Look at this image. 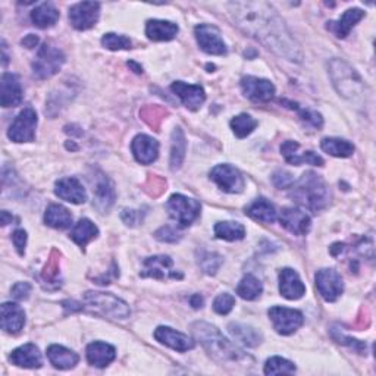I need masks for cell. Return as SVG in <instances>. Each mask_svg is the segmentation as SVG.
I'll return each mask as SVG.
<instances>
[{"label":"cell","mask_w":376,"mask_h":376,"mask_svg":"<svg viewBox=\"0 0 376 376\" xmlns=\"http://www.w3.org/2000/svg\"><path fill=\"white\" fill-rule=\"evenodd\" d=\"M228 9L235 26L245 34L288 61H301L300 46L272 6L265 2H234L228 3Z\"/></svg>","instance_id":"1"},{"label":"cell","mask_w":376,"mask_h":376,"mask_svg":"<svg viewBox=\"0 0 376 376\" xmlns=\"http://www.w3.org/2000/svg\"><path fill=\"white\" fill-rule=\"evenodd\" d=\"M193 334L200 344L205 347L212 359L222 364H250L253 359L247 356L237 346L223 337L219 329L206 322H196L191 325Z\"/></svg>","instance_id":"2"},{"label":"cell","mask_w":376,"mask_h":376,"mask_svg":"<svg viewBox=\"0 0 376 376\" xmlns=\"http://www.w3.org/2000/svg\"><path fill=\"white\" fill-rule=\"evenodd\" d=\"M291 197L309 210L317 212L326 207L329 191L325 181L314 172H306L297 184H292Z\"/></svg>","instance_id":"3"},{"label":"cell","mask_w":376,"mask_h":376,"mask_svg":"<svg viewBox=\"0 0 376 376\" xmlns=\"http://www.w3.org/2000/svg\"><path fill=\"white\" fill-rule=\"evenodd\" d=\"M329 74L334 81V86L339 94L347 99H356L363 93V81L359 74L348 64L339 59H334L329 64Z\"/></svg>","instance_id":"4"},{"label":"cell","mask_w":376,"mask_h":376,"mask_svg":"<svg viewBox=\"0 0 376 376\" xmlns=\"http://www.w3.org/2000/svg\"><path fill=\"white\" fill-rule=\"evenodd\" d=\"M84 301L93 310L102 313L103 316L112 317V319H126L131 314L128 304L111 292L88 291L84 294Z\"/></svg>","instance_id":"5"},{"label":"cell","mask_w":376,"mask_h":376,"mask_svg":"<svg viewBox=\"0 0 376 376\" xmlns=\"http://www.w3.org/2000/svg\"><path fill=\"white\" fill-rule=\"evenodd\" d=\"M65 64V55L50 44H43L32 62V73L39 79H47L59 73Z\"/></svg>","instance_id":"6"},{"label":"cell","mask_w":376,"mask_h":376,"mask_svg":"<svg viewBox=\"0 0 376 376\" xmlns=\"http://www.w3.org/2000/svg\"><path fill=\"white\" fill-rule=\"evenodd\" d=\"M167 209L169 216L178 223L180 227H190L191 223L200 216L202 206L194 198L185 197L182 194H173L169 197Z\"/></svg>","instance_id":"7"},{"label":"cell","mask_w":376,"mask_h":376,"mask_svg":"<svg viewBox=\"0 0 376 376\" xmlns=\"http://www.w3.org/2000/svg\"><path fill=\"white\" fill-rule=\"evenodd\" d=\"M35 126H37V113L28 106L10 124L8 137L14 143H31L35 138Z\"/></svg>","instance_id":"8"},{"label":"cell","mask_w":376,"mask_h":376,"mask_svg":"<svg viewBox=\"0 0 376 376\" xmlns=\"http://www.w3.org/2000/svg\"><path fill=\"white\" fill-rule=\"evenodd\" d=\"M210 180L215 181L222 191L231 194L241 193L245 185L241 172L228 163L216 164V167L210 171Z\"/></svg>","instance_id":"9"},{"label":"cell","mask_w":376,"mask_h":376,"mask_svg":"<svg viewBox=\"0 0 376 376\" xmlns=\"http://www.w3.org/2000/svg\"><path fill=\"white\" fill-rule=\"evenodd\" d=\"M269 317L274 323L275 331L281 335L294 334L304 322L301 312L288 308H279V306H275L269 310Z\"/></svg>","instance_id":"10"},{"label":"cell","mask_w":376,"mask_h":376,"mask_svg":"<svg viewBox=\"0 0 376 376\" xmlns=\"http://www.w3.org/2000/svg\"><path fill=\"white\" fill-rule=\"evenodd\" d=\"M316 288L322 299L328 303H332L341 297L344 291V282L335 269H321L316 274Z\"/></svg>","instance_id":"11"},{"label":"cell","mask_w":376,"mask_h":376,"mask_svg":"<svg viewBox=\"0 0 376 376\" xmlns=\"http://www.w3.org/2000/svg\"><path fill=\"white\" fill-rule=\"evenodd\" d=\"M100 15V5L97 2H79L69 9V21L73 27L86 31L96 26Z\"/></svg>","instance_id":"12"},{"label":"cell","mask_w":376,"mask_h":376,"mask_svg":"<svg viewBox=\"0 0 376 376\" xmlns=\"http://www.w3.org/2000/svg\"><path fill=\"white\" fill-rule=\"evenodd\" d=\"M196 39L198 46L202 47V50L209 55H216L222 56L227 53V44L222 40L220 32L216 27L207 26V24H202V26H197L194 30Z\"/></svg>","instance_id":"13"},{"label":"cell","mask_w":376,"mask_h":376,"mask_svg":"<svg viewBox=\"0 0 376 376\" xmlns=\"http://www.w3.org/2000/svg\"><path fill=\"white\" fill-rule=\"evenodd\" d=\"M141 276H149L155 279H181L182 274L173 269V262L169 256H153L147 257L143 263Z\"/></svg>","instance_id":"14"},{"label":"cell","mask_w":376,"mask_h":376,"mask_svg":"<svg viewBox=\"0 0 376 376\" xmlns=\"http://www.w3.org/2000/svg\"><path fill=\"white\" fill-rule=\"evenodd\" d=\"M241 88L245 97L257 103L270 102L275 94V86L272 82L257 77H244L241 79Z\"/></svg>","instance_id":"15"},{"label":"cell","mask_w":376,"mask_h":376,"mask_svg":"<svg viewBox=\"0 0 376 376\" xmlns=\"http://www.w3.org/2000/svg\"><path fill=\"white\" fill-rule=\"evenodd\" d=\"M281 225L294 235H306L310 231L312 220L306 212L296 207H285L279 215Z\"/></svg>","instance_id":"16"},{"label":"cell","mask_w":376,"mask_h":376,"mask_svg":"<svg viewBox=\"0 0 376 376\" xmlns=\"http://www.w3.org/2000/svg\"><path fill=\"white\" fill-rule=\"evenodd\" d=\"M171 90L181 99L185 108L190 111H197L206 100V94L202 86H193L182 81H175L172 82Z\"/></svg>","instance_id":"17"},{"label":"cell","mask_w":376,"mask_h":376,"mask_svg":"<svg viewBox=\"0 0 376 376\" xmlns=\"http://www.w3.org/2000/svg\"><path fill=\"white\" fill-rule=\"evenodd\" d=\"M55 193L59 198L65 200V202L81 205L87 200L86 188L82 187L79 180L74 178V176H69V178L59 180L55 185Z\"/></svg>","instance_id":"18"},{"label":"cell","mask_w":376,"mask_h":376,"mask_svg":"<svg viewBox=\"0 0 376 376\" xmlns=\"http://www.w3.org/2000/svg\"><path fill=\"white\" fill-rule=\"evenodd\" d=\"M299 149H300V144L297 143V141L288 140L281 146V153L288 163L296 164V167H300V164L303 163H309V164H313V167H323V159L317 155V153L314 151L299 153Z\"/></svg>","instance_id":"19"},{"label":"cell","mask_w":376,"mask_h":376,"mask_svg":"<svg viewBox=\"0 0 376 376\" xmlns=\"http://www.w3.org/2000/svg\"><path fill=\"white\" fill-rule=\"evenodd\" d=\"M279 291L288 300H299L306 294V287L296 270L285 267L279 274Z\"/></svg>","instance_id":"20"},{"label":"cell","mask_w":376,"mask_h":376,"mask_svg":"<svg viewBox=\"0 0 376 376\" xmlns=\"http://www.w3.org/2000/svg\"><path fill=\"white\" fill-rule=\"evenodd\" d=\"M133 155L137 162L143 164H150L159 156V143L146 134H138L131 143Z\"/></svg>","instance_id":"21"},{"label":"cell","mask_w":376,"mask_h":376,"mask_svg":"<svg viewBox=\"0 0 376 376\" xmlns=\"http://www.w3.org/2000/svg\"><path fill=\"white\" fill-rule=\"evenodd\" d=\"M155 338L159 343L181 352L194 348V341L190 337L175 331V329L168 326H159L155 331Z\"/></svg>","instance_id":"22"},{"label":"cell","mask_w":376,"mask_h":376,"mask_svg":"<svg viewBox=\"0 0 376 376\" xmlns=\"http://www.w3.org/2000/svg\"><path fill=\"white\" fill-rule=\"evenodd\" d=\"M0 93H2V106L3 108H14L22 102V87L19 78L15 74L5 73L0 82Z\"/></svg>","instance_id":"23"},{"label":"cell","mask_w":376,"mask_h":376,"mask_svg":"<svg viewBox=\"0 0 376 376\" xmlns=\"http://www.w3.org/2000/svg\"><path fill=\"white\" fill-rule=\"evenodd\" d=\"M9 359L15 364V366L26 368V369H37L43 363L41 352L39 347H35L34 344L21 346L19 348L12 351Z\"/></svg>","instance_id":"24"},{"label":"cell","mask_w":376,"mask_h":376,"mask_svg":"<svg viewBox=\"0 0 376 376\" xmlns=\"http://www.w3.org/2000/svg\"><path fill=\"white\" fill-rule=\"evenodd\" d=\"M26 325V313L15 303L2 304V329L8 334H18Z\"/></svg>","instance_id":"25"},{"label":"cell","mask_w":376,"mask_h":376,"mask_svg":"<svg viewBox=\"0 0 376 376\" xmlns=\"http://www.w3.org/2000/svg\"><path fill=\"white\" fill-rule=\"evenodd\" d=\"M116 357V350L111 344L102 343V341H94L87 347V360L91 366L106 368Z\"/></svg>","instance_id":"26"},{"label":"cell","mask_w":376,"mask_h":376,"mask_svg":"<svg viewBox=\"0 0 376 376\" xmlns=\"http://www.w3.org/2000/svg\"><path fill=\"white\" fill-rule=\"evenodd\" d=\"M363 17H364V12L361 9H357V8L348 9L338 21L328 22V30H331L338 39H344Z\"/></svg>","instance_id":"27"},{"label":"cell","mask_w":376,"mask_h":376,"mask_svg":"<svg viewBox=\"0 0 376 376\" xmlns=\"http://www.w3.org/2000/svg\"><path fill=\"white\" fill-rule=\"evenodd\" d=\"M178 31H180L178 26L171 21L150 19L146 26L147 37L153 41H169L175 39V35L178 34Z\"/></svg>","instance_id":"28"},{"label":"cell","mask_w":376,"mask_h":376,"mask_svg":"<svg viewBox=\"0 0 376 376\" xmlns=\"http://www.w3.org/2000/svg\"><path fill=\"white\" fill-rule=\"evenodd\" d=\"M47 357H49L50 363L56 369H61V370L75 368L78 360H79L77 352H74L73 350H68L62 346H56V344L47 348Z\"/></svg>","instance_id":"29"},{"label":"cell","mask_w":376,"mask_h":376,"mask_svg":"<svg viewBox=\"0 0 376 376\" xmlns=\"http://www.w3.org/2000/svg\"><path fill=\"white\" fill-rule=\"evenodd\" d=\"M93 191L94 206H96V209H99L102 214L108 212L115 203V190L112 182L106 178V176H102V178L96 182V185H94Z\"/></svg>","instance_id":"30"},{"label":"cell","mask_w":376,"mask_h":376,"mask_svg":"<svg viewBox=\"0 0 376 376\" xmlns=\"http://www.w3.org/2000/svg\"><path fill=\"white\" fill-rule=\"evenodd\" d=\"M245 215H249L252 219L263 223H272L276 219L275 206L265 197L256 198L253 203L245 207Z\"/></svg>","instance_id":"31"},{"label":"cell","mask_w":376,"mask_h":376,"mask_svg":"<svg viewBox=\"0 0 376 376\" xmlns=\"http://www.w3.org/2000/svg\"><path fill=\"white\" fill-rule=\"evenodd\" d=\"M231 335L241 343L243 346L247 347H257L262 343L263 335L262 332H258L257 329L249 326V325H243V323H231L228 326Z\"/></svg>","instance_id":"32"},{"label":"cell","mask_w":376,"mask_h":376,"mask_svg":"<svg viewBox=\"0 0 376 376\" xmlns=\"http://www.w3.org/2000/svg\"><path fill=\"white\" fill-rule=\"evenodd\" d=\"M44 222L56 229H66L73 225V215L61 205H50L46 210Z\"/></svg>","instance_id":"33"},{"label":"cell","mask_w":376,"mask_h":376,"mask_svg":"<svg viewBox=\"0 0 376 376\" xmlns=\"http://www.w3.org/2000/svg\"><path fill=\"white\" fill-rule=\"evenodd\" d=\"M59 19V10L50 2L41 3L31 12V21L39 28H50Z\"/></svg>","instance_id":"34"},{"label":"cell","mask_w":376,"mask_h":376,"mask_svg":"<svg viewBox=\"0 0 376 376\" xmlns=\"http://www.w3.org/2000/svg\"><path fill=\"white\" fill-rule=\"evenodd\" d=\"M99 235V228L94 225L90 219H79L78 223L70 231V238H73L79 247H86L91 240Z\"/></svg>","instance_id":"35"},{"label":"cell","mask_w":376,"mask_h":376,"mask_svg":"<svg viewBox=\"0 0 376 376\" xmlns=\"http://www.w3.org/2000/svg\"><path fill=\"white\" fill-rule=\"evenodd\" d=\"M321 147L328 155L335 158H350L355 153V146L343 138H323Z\"/></svg>","instance_id":"36"},{"label":"cell","mask_w":376,"mask_h":376,"mask_svg":"<svg viewBox=\"0 0 376 376\" xmlns=\"http://www.w3.org/2000/svg\"><path fill=\"white\" fill-rule=\"evenodd\" d=\"M187 151V141L181 128H175L172 134V149H171V169L176 171L181 168V164L185 158Z\"/></svg>","instance_id":"37"},{"label":"cell","mask_w":376,"mask_h":376,"mask_svg":"<svg viewBox=\"0 0 376 376\" xmlns=\"http://www.w3.org/2000/svg\"><path fill=\"white\" fill-rule=\"evenodd\" d=\"M215 235L225 241H238L245 237V228L240 222H218L215 225Z\"/></svg>","instance_id":"38"},{"label":"cell","mask_w":376,"mask_h":376,"mask_svg":"<svg viewBox=\"0 0 376 376\" xmlns=\"http://www.w3.org/2000/svg\"><path fill=\"white\" fill-rule=\"evenodd\" d=\"M263 291V285H262V282L258 281L256 276L253 275H245L241 282L238 284L237 287V294L244 299V300H256L261 297V294Z\"/></svg>","instance_id":"39"},{"label":"cell","mask_w":376,"mask_h":376,"mask_svg":"<svg viewBox=\"0 0 376 376\" xmlns=\"http://www.w3.org/2000/svg\"><path fill=\"white\" fill-rule=\"evenodd\" d=\"M257 125H258V122L254 120V118L247 115V113H241L238 116H235L234 120L231 121L232 131L238 138H244L247 135H250Z\"/></svg>","instance_id":"40"},{"label":"cell","mask_w":376,"mask_h":376,"mask_svg":"<svg viewBox=\"0 0 376 376\" xmlns=\"http://www.w3.org/2000/svg\"><path fill=\"white\" fill-rule=\"evenodd\" d=\"M296 372V366L287 359L282 357H272L269 359L265 364V373L266 375H290Z\"/></svg>","instance_id":"41"},{"label":"cell","mask_w":376,"mask_h":376,"mask_svg":"<svg viewBox=\"0 0 376 376\" xmlns=\"http://www.w3.org/2000/svg\"><path fill=\"white\" fill-rule=\"evenodd\" d=\"M102 44L109 50H128V49H131V46H133L131 40L125 37V35L113 34V32L104 34L103 39H102Z\"/></svg>","instance_id":"42"},{"label":"cell","mask_w":376,"mask_h":376,"mask_svg":"<svg viewBox=\"0 0 376 376\" xmlns=\"http://www.w3.org/2000/svg\"><path fill=\"white\" fill-rule=\"evenodd\" d=\"M222 263H223V258L218 253L205 252L200 254V258H198L200 267H202L203 272L207 275H215Z\"/></svg>","instance_id":"43"},{"label":"cell","mask_w":376,"mask_h":376,"mask_svg":"<svg viewBox=\"0 0 376 376\" xmlns=\"http://www.w3.org/2000/svg\"><path fill=\"white\" fill-rule=\"evenodd\" d=\"M167 115V111H163L160 108H158V106H149V108L143 109V112H141V116H143V120L151 126V128H159V122L162 121V118Z\"/></svg>","instance_id":"44"},{"label":"cell","mask_w":376,"mask_h":376,"mask_svg":"<svg viewBox=\"0 0 376 376\" xmlns=\"http://www.w3.org/2000/svg\"><path fill=\"white\" fill-rule=\"evenodd\" d=\"M235 306V299L228 292L219 294V296L214 301V310L218 314H228Z\"/></svg>","instance_id":"45"},{"label":"cell","mask_w":376,"mask_h":376,"mask_svg":"<svg viewBox=\"0 0 376 376\" xmlns=\"http://www.w3.org/2000/svg\"><path fill=\"white\" fill-rule=\"evenodd\" d=\"M155 237L162 243H176L181 240L180 232L172 227H162L160 229L156 231Z\"/></svg>","instance_id":"46"},{"label":"cell","mask_w":376,"mask_h":376,"mask_svg":"<svg viewBox=\"0 0 376 376\" xmlns=\"http://www.w3.org/2000/svg\"><path fill=\"white\" fill-rule=\"evenodd\" d=\"M272 181L278 188H291L294 184V178L292 175L287 171H276L272 176Z\"/></svg>","instance_id":"47"},{"label":"cell","mask_w":376,"mask_h":376,"mask_svg":"<svg viewBox=\"0 0 376 376\" xmlns=\"http://www.w3.org/2000/svg\"><path fill=\"white\" fill-rule=\"evenodd\" d=\"M300 118L306 124H309V125H312L314 128H321L322 124H323L321 113H317L314 111H309V109L300 111Z\"/></svg>","instance_id":"48"},{"label":"cell","mask_w":376,"mask_h":376,"mask_svg":"<svg viewBox=\"0 0 376 376\" xmlns=\"http://www.w3.org/2000/svg\"><path fill=\"white\" fill-rule=\"evenodd\" d=\"M12 241H14L15 249L18 253L22 256L26 253V245H27V232L24 229H17L14 234H12Z\"/></svg>","instance_id":"49"},{"label":"cell","mask_w":376,"mask_h":376,"mask_svg":"<svg viewBox=\"0 0 376 376\" xmlns=\"http://www.w3.org/2000/svg\"><path fill=\"white\" fill-rule=\"evenodd\" d=\"M31 292V285L28 282H18V284L14 285L12 288V296H14L17 300H27Z\"/></svg>","instance_id":"50"},{"label":"cell","mask_w":376,"mask_h":376,"mask_svg":"<svg viewBox=\"0 0 376 376\" xmlns=\"http://www.w3.org/2000/svg\"><path fill=\"white\" fill-rule=\"evenodd\" d=\"M121 218L128 227H134V225H137V223H140L141 219H143L141 218L140 210H128V209L122 210Z\"/></svg>","instance_id":"51"},{"label":"cell","mask_w":376,"mask_h":376,"mask_svg":"<svg viewBox=\"0 0 376 376\" xmlns=\"http://www.w3.org/2000/svg\"><path fill=\"white\" fill-rule=\"evenodd\" d=\"M22 44L26 47H28V49H32V47H35L39 44V37H37V35H34V34H28L27 37L22 40Z\"/></svg>","instance_id":"52"},{"label":"cell","mask_w":376,"mask_h":376,"mask_svg":"<svg viewBox=\"0 0 376 376\" xmlns=\"http://www.w3.org/2000/svg\"><path fill=\"white\" fill-rule=\"evenodd\" d=\"M190 301H191V306H193L194 309H198V308H202V306H203V297H200L198 294H196V296H193Z\"/></svg>","instance_id":"53"},{"label":"cell","mask_w":376,"mask_h":376,"mask_svg":"<svg viewBox=\"0 0 376 376\" xmlns=\"http://www.w3.org/2000/svg\"><path fill=\"white\" fill-rule=\"evenodd\" d=\"M9 220H12V215H9L6 210H3L2 212V223H3V225H8Z\"/></svg>","instance_id":"54"}]
</instances>
